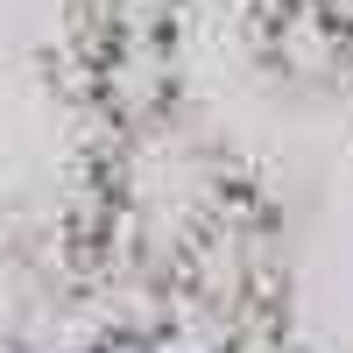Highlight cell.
Segmentation results:
<instances>
[{
	"label": "cell",
	"instance_id": "3",
	"mask_svg": "<svg viewBox=\"0 0 353 353\" xmlns=\"http://www.w3.org/2000/svg\"><path fill=\"white\" fill-rule=\"evenodd\" d=\"M212 353H304V346L290 339V325H283V318H269V325H248V332L219 339Z\"/></svg>",
	"mask_w": 353,
	"mask_h": 353
},
{
	"label": "cell",
	"instance_id": "1",
	"mask_svg": "<svg viewBox=\"0 0 353 353\" xmlns=\"http://www.w3.org/2000/svg\"><path fill=\"white\" fill-rule=\"evenodd\" d=\"M191 0H78L64 28L71 85L99 128L176 106V50Z\"/></svg>",
	"mask_w": 353,
	"mask_h": 353
},
{
	"label": "cell",
	"instance_id": "2",
	"mask_svg": "<svg viewBox=\"0 0 353 353\" xmlns=\"http://www.w3.org/2000/svg\"><path fill=\"white\" fill-rule=\"evenodd\" d=\"M248 43L283 85H304V92L353 78V43L332 14V0H254Z\"/></svg>",
	"mask_w": 353,
	"mask_h": 353
}]
</instances>
